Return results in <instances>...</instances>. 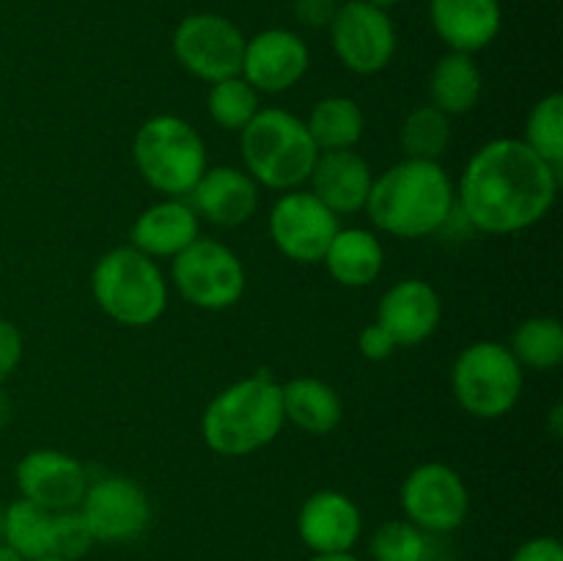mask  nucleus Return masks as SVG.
Here are the masks:
<instances>
[{
  "label": "nucleus",
  "mask_w": 563,
  "mask_h": 561,
  "mask_svg": "<svg viewBox=\"0 0 563 561\" xmlns=\"http://www.w3.org/2000/svg\"><path fill=\"white\" fill-rule=\"evenodd\" d=\"M561 168L550 165L520 138H495L476 148L456 185V207L473 231L517 234L553 209Z\"/></svg>",
  "instance_id": "nucleus-1"
},
{
  "label": "nucleus",
  "mask_w": 563,
  "mask_h": 561,
  "mask_svg": "<svg viewBox=\"0 0 563 561\" xmlns=\"http://www.w3.org/2000/svg\"><path fill=\"white\" fill-rule=\"evenodd\" d=\"M456 207L449 170L432 160H401L372 182L366 212L379 231L399 240H423L443 229Z\"/></svg>",
  "instance_id": "nucleus-2"
},
{
  "label": "nucleus",
  "mask_w": 563,
  "mask_h": 561,
  "mask_svg": "<svg viewBox=\"0 0 563 561\" xmlns=\"http://www.w3.org/2000/svg\"><path fill=\"white\" fill-rule=\"evenodd\" d=\"M284 424L280 383L262 369L209 402L201 416V438L214 454L247 457L273 443Z\"/></svg>",
  "instance_id": "nucleus-3"
},
{
  "label": "nucleus",
  "mask_w": 563,
  "mask_h": 561,
  "mask_svg": "<svg viewBox=\"0 0 563 561\" xmlns=\"http://www.w3.org/2000/svg\"><path fill=\"white\" fill-rule=\"evenodd\" d=\"M245 170L258 187L289 193L311 176L319 148L300 116L284 108H262L240 132Z\"/></svg>",
  "instance_id": "nucleus-4"
},
{
  "label": "nucleus",
  "mask_w": 563,
  "mask_h": 561,
  "mask_svg": "<svg viewBox=\"0 0 563 561\" xmlns=\"http://www.w3.org/2000/svg\"><path fill=\"white\" fill-rule=\"evenodd\" d=\"M91 295L113 322L124 328H148L168 308V278L157 258L132 245H121L93 264Z\"/></svg>",
  "instance_id": "nucleus-5"
},
{
  "label": "nucleus",
  "mask_w": 563,
  "mask_h": 561,
  "mask_svg": "<svg viewBox=\"0 0 563 561\" xmlns=\"http://www.w3.org/2000/svg\"><path fill=\"white\" fill-rule=\"evenodd\" d=\"M132 160L141 179L165 198H187L209 168L207 143L179 116H152L132 141Z\"/></svg>",
  "instance_id": "nucleus-6"
},
{
  "label": "nucleus",
  "mask_w": 563,
  "mask_h": 561,
  "mask_svg": "<svg viewBox=\"0 0 563 561\" xmlns=\"http://www.w3.org/2000/svg\"><path fill=\"white\" fill-rule=\"evenodd\" d=\"M526 374L509 344L473 341L451 366V388L462 410L473 418H504L522 396Z\"/></svg>",
  "instance_id": "nucleus-7"
},
{
  "label": "nucleus",
  "mask_w": 563,
  "mask_h": 561,
  "mask_svg": "<svg viewBox=\"0 0 563 561\" xmlns=\"http://www.w3.org/2000/svg\"><path fill=\"white\" fill-rule=\"evenodd\" d=\"M170 280L190 306L201 311L234 308L245 295V264L225 242L198 237L190 248L170 258Z\"/></svg>",
  "instance_id": "nucleus-8"
},
{
  "label": "nucleus",
  "mask_w": 563,
  "mask_h": 561,
  "mask_svg": "<svg viewBox=\"0 0 563 561\" xmlns=\"http://www.w3.org/2000/svg\"><path fill=\"white\" fill-rule=\"evenodd\" d=\"M399 504L405 520L421 531L451 534L467 520L471 512V493L460 473L445 462H423L412 468L401 482Z\"/></svg>",
  "instance_id": "nucleus-9"
},
{
  "label": "nucleus",
  "mask_w": 563,
  "mask_h": 561,
  "mask_svg": "<svg viewBox=\"0 0 563 561\" xmlns=\"http://www.w3.org/2000/svg\"><path fill=\"white\" fill-rule=\"evenodd\" d=\"M245 36L220 14H190L176 25L174 55L181 69L203 82H218L240 75Z\"/></svg>",
  "instance_id": "nucleus-10"
},
{
  "label": "nucleus",
  "mask_w": 563,
  "mask_h": 561,
  "mask_svg": "<svg viewBox=\"0 0 563 561\" xmlns=\"http://www.w3.org/2000/svg\"><path fill=\"white\" fill-rule=\"evenodd\" d=\"M267 229L273 245L286 258L297 264H319L341 223L339 215L330 212L311 190L297 187L273 204Z\"/></svg>",
  "instance_id": "nucleus-11"
},
{
  "label": "nucleus",
  "mask_w": 563,
  "mask_h": 561,
  "mask_svg": "<svg viewBox=\"0 0 563 561\" xmlns=\"http://www.w3.org/2000/svg\"><path fill=\"white\" fill-rule=\"evenodd\" d=\"M328 28L335 55L355 75H377L394 61L396 28L385 9L350 0L339 6Z\"/></svg>",
  "instance_id": "nucleus-12"
},
{
  "label": "nucleus",
  "mask_w": 563,
  "mask_h": 561,
  "mask_svg": "<svg viewBox=\"0 0 563 561\" xmlns=\"http://www.w3.org/2000/svg\"><path fill=\"white\" fill-rule=\"evenodd\" d=\"M77 509L86 517L93 539L102 544L135 542L152 522V501L146 490L126 476H104L88 482L82 504Z\"/></svg>",
  "instance_id": "nucleus-13"
},
{
  "label": "nucleus",
  "mask_w": 563,
  "mask_h": 561,
  "mask_svg": "<svg viewBox=\"0 0 563 561\" xmlns=\"http://www.w3.org/2000/svg\"><path fill=\"white\" fill-rule=\"evenodd\" d=\"M20 498L47 512L77 509L88 490V471L77 457L58 449H33L16 462Z\"/></svg>",
  "instance_id": "nucleus-14"
},
{
  "label": "nucleus",
  "mask_w": 563,
  "mask_h": 561,
  "mask_svg": "<svg viewBox=\"0 0 563 561\" xmlns=\"http://www.w3.org/2000/svg\"><path fill=\"white\" fill-rule=\"evenodd\" d=\"M311 53L308 44L286 28H269L245 38L240 75L258 94H284L306 77Z\"/></svg>",
  "instance_id": "nucleus-15"
},
{
  "label": "nucleus",
  "mask_w": 563,
  "mask_h": 561,
  "mask_svg": "<svg viewBox=\"0 0 563 561\" xmlns=\"http://www.w3.org/2000/svg\"><path fill=\"white\" fill-rule=\"evenodd\" d=\"M443 319V302L438 289L423 278L396 280L377 306V319L399 346H418L434 336Z\"/></svg>",
  "instance_id": "nucleus-16"
},
{
  "label": "nucleus",
  "mask_w": 563,
  "mask_h": 561,
  "mask_svg": "<svg viewBox=\"0 0 563 561\" xmlns=\"http://www.w3.org/2000/svg\"><path fill=\"white\" fill-rule=\"evenodd\" d=\"M297 534L311 553L355 550L363 534V515L355 501L339 490L308 495L297 515Z\"/></svg>",
  "instance_id": "nucleus-17"
},
{
  "label": "nucleus",
  "mask_w": 563,
  "mask_h": 561,
  "mask_svg": "<svg viewBox=\"0 0 563 561\" xmlns=\"http://www.w3.org/2000/svg\"><path fill=\"white\" fill-rule=\"evenodd\" d=\"M190 207L201 220L223 229L247 223L258 209V185L245 168L214 165L203 170L201 179L187 196Z\"/></svg>",
  "instance_id": "nucleus-18"
},
{
  "label": "nucleus",
  "mask_w": 563,
  "mask_h": 561,
  "mask_svg": "<svg viewBox=\"0 0 563 561\" xmlns=\"http://www.w3.org/2000/svg\"><path fill=\"white\" fill-rule=\"evenodd\" d=\"M308 182H311L313 196L341 218V215H355L366 209L374 174L361 152L341 148V152H319Z\"/></svg>",
  "instance_id": "nucleus-19"
},
{
  "label": "nucleus",
  "mask_w": 563,
  "mask_h": 561,
  "mask_svg": "<svg viewBox=\"0 0 563 561\" xmlns=\"http://www.w3.org/2000/svg\"><path fill=\"white\" fill-rule=\"evenodd\" d=\"M201 237V218L187 198H165L135 218L130 245L152 258H174Z\"/></svg>",
  "instance_id": "nucleus-20"
},
{
  "label": "nucleus",
  "mask_w": 563,
  "mask_h": 561,
  "mask_svg": "<svg viewBox=\"0 0 563 561\" xmlns=\"http://www.w3.org/2000/svg\"><path fill=\"white\" fill-rule=\"evenodd\" d=\"M429 16L445 47L467 55L493 44L504 22L498 0H432Z\"/></svg>",
  "instance_id": "nucleus-21"
},
{
  "label": "nucleus",
  "mask_w": 563,
  "mask_h": 561,
  "mask_svg": "<svg viewBox=\"0 0 563 561\" xmlns=\"http://www.w3.org/2000/svg\"><path fill=\"white\" fill-rule=\"evenodd\" d=\"M322 262L335 284L346 289H361L383 275L385 248L374 231L350 226V229L335 231Z\"/></svg>",
  "instance_id": "nucleus-22"
},
{
  "label": "nucleus",
  "mask_w": 563,
  "mask_h": 561,
  "mask_svg": "<svg viewBox=\"0 0 563 561\" xmlns=\"http://www.w3.org/2000/svg\"><path fill=\"white\" fill-rule=\"evenodd\" d=\"M284 418L306 435H330L344 418V405L333 385L319 377H295L280 385Z\"/></svg>",
  "instance_id": "nucleus-23"
},
{
  "label": "nucleus",
  "mask_w": 563,
  "mask_h": 561,
  "mask_svg": "<svg viewBox=\"0 0 563 561\" xmlns=\"http://www.w3.org/2000/svg\"><path fill=\"white\" fill-rule=\"evenodd\" d=\"M482 69L473 55L449 50L429 75V105L443 110L445 116H465L482 99Z\"/></svg>",
  "instance_id": "nucleus-24"
},
{
  "label": "nucleus",
  "mask_w": 563,
  "mask_h": 561,
  "mask_svg": "<svg viewBox=\"0 0 563 561\" xmlns=\"http://www.w3.org/2000/svg\"><path fill=\"white\" fill-rule=\"evenodd\" d=\"M306 127L319 152H341L361 143L366 116L352 97H324L311 108Z\"/></svg>",
  "instance_id": "nucleus-25"
},
{
  "label": "nucleus",
  "mask_w": 563,
  "mask_h": 561,
  "mask_svg": "<svg viewBox=\"0 0 563 561\" xmlns=\"http://www.w3.org/2000/svg\"><path fill=\"white\" fill-rule=\"evenodd\" d=\"M49 537H53V512L31 504L25 498L11 501L3 509V539L22 559L36 561L49 556Z\"/></svg>",
  "instance_id": "nucleus-26"
},
{
  "label": "nucleus",
  "mask_w": 563,
  "mask_h": 561,
  "mask_svg": "<svg viewBox=\"0 0 563 561\" xmlns=\"http://www.w3.org/2000/svg\"><path fill=\"white\" fill-rule=\"evenodd\" d=\"M522 369L553 372L563 361V324L555 317H531L515 330L509 344Z\"/></svg>",
  "instance_id": "nucleus-27"
},
{
  "label": "nucleus",
  "mask_w": 563,
  "mask_h": 561,
  "mask_svg": "<svg viewBox=\"0 0 563 561\" xmlns=\"http://www.w3.org/2000/svg\"><path fill=\"white\" fill-rule=\"evenodd\" d=\"M451 116L438 110L434 105H421V108L410 110L401 121L399 143L407 160H432L440 163L451 146Z\"/></svg>",
  "instance_id": "nucleus-28"
},
{
  "label": "nucleus",
  "mask_w": 563,
  "mask_h": 561,
  "mask_svg": "<svg viewBox=\"0 0 563 561\" xmlns=\"http://www.w3.org/2000/svg\"><path fill=\"white\" fill-rule=\"evenodd\" d=\"M207 110L214 124L225 132H242L247 121L262 110V94L242 75L212 82L207 97Z\"/></svg>",
  "instance_id": "nucleus-29"
},
{
  "label": "nucleus",
  "mask_w": 563,
  "mask_h": 561,
  "mask_svg": "<svg viewBox=\"0 0 563 561\" xmlns=\"http://www.w3.org/2000/svg\"><path fill=\"white\" fill-rule=\"evenodd\" d=\"M531 152L548 160L550 165H563V94H548L531 108L526 119V135L520 138Z\"/></svg>",
  "instance_id": "nucleus-30"
},
{
  "label": "nucleus",
  "mask_w": 563,
  "mask_h": 561,
  "mask_svg": "<svg viewBox=\"0 0 563 561\" xmlns=\"http://www.w3.org/2000/svg\"><path fill=\"white\" fill-rule=\"evenodd\" d=\"M368 553L374 561H429L432 534L421 531L410 520H388L368 539Z\"/></svg>",
  "instance_id": "nucleus-31"
},
{
  "label": "nucleus",
  "mask_w": 563,
  "mask_h": 561,
  "mask_svg": "<svg viewBox=\"0 0 563 561\" xmlns=\"http://www.w3.org/2000/svg\"><path fill=\"white\" fill-rule=\"evenodd\" d=\"M97 544L91 528L80 509L53 512V537H49V556H58L66 561H80L82 556L91 553Z\"/></svg>",
  "instance_id": "nucleus-32"
},
{
  "label": "nucleus",
  "mask_w": 563,
  "mask_h": 561,
  "mask_svg": "<svg viewBox=\"0 0 563 561\" xmlns=\"http://www.w3.org/2000/svg\"><path fill=\"white\" fill-rule=\"evenodd\" d=\"M22 350L25 346H22V333L16 330V324L0 317V383L16 372L22 361Z\"/></svg>",
  "instance_id": "nucleus-33"
},
{
  "label": "nucleus",
  "mask_w": 563,
  "mask_h": 561,
  "mask_svg": "<svg viewBox=\"0 0 563 561\" xmlns=\"http://www.w3.org/2000/svg\"><path fill=\"white\" fill-rule=\"evenodd\" d=\"M357 350H361V355L368 358V361H385V358H390L399 350V344H396L394 336H390L383 324L372 322L361 330V336H357Z\"/></svg>",
  "instance_id": "nucleus-34"
},
{
  "label": "nucleus",
  "mask_w": 563,
  "mask_h": 561,
  "mask_svg": "<svg viewBox=\"0 0 563 561\" xmlns=\"http://www.w3.org/2000/svg\"><path fill=\"white\" fill-rule=\"evenodd\" d=\"M509 561H563V544L555 537H531L511 553Z\"/></svg>",
  "instance_id": "nucleus-35"
},
{
  "label": "nucleus",
  "mask_w": 563,
  "mask_h": 561,
  "mask_svg": "<svg viewBox=\"0 0 563 561\" xmlns=\"http://www.w3.org/2000/svg\"><path fill=\"white\" fill-rule=\"evenodd\" d=\"M335 11H339L335 0H295V16L306 28H328Z\"/></svg>",
  "instance_id": "nucleus-36"
},
{
  "label": "nucleus",
  "mask_w": 563,
  "mask_h": 561,
  "mask_svg": "<svg viewBox=\"0 0 563 561\" xmlns=\"http://www.w3.org/2000/svg\"><path fill=\"white\" fill-rule=\"evenodd\" d=\"M308 561H361L352 550H341V553H313Z\"/></svg>",
  "instance_id": "nucleus-37"
},
{
  "label": "nucleus",
  "mask_w": 563,
  "mask_h": 561,
  "mask_svg": "<svg viewBox=\"0 0 563 561\" xmlns=\"http://www.w3.org/2000/svg\"><path fill=\"white\" fill-rule=\"evenodd\" d=\"M561 418H563V407L555 405L553 410H550V435H553V438H561V435H563Z\"/></svg>",
  "instance_id": "nucleus-38"
},
{
  "label": "nucleus",
  "mask_w": 563,
  "mask_h": 561,
  "mask_svg": "<svg viewBox=\"0 0 563 561\" xmlns=\"http://www.w3.org/2000/svg\"><path fill=\"white\" fill-rule=\"evenodd\" d=\"M0 561H27V559H22L14 548H9L5 542H0Z\"/></svg>",
  "instance_id": "nucleus-39"
},
{
  "label": "nucleus",
  "mask_w": 563,
  "mask_h": 561,
  "mask_svg": "<svg viewBox=\"0 0 563 561\" xmlns=\"http://www.w3.org/2000/svg\"><path fill=\"white\" fill-rule=\"evenodd\" d=\"M366 3L377 6V9H390V6H396V3H399V0H366Z\"/></svg>",
  "instance_id": "nucleus-40"
},
{
  "label": "nucleus",
  "mask_w": 563,
  "mask_h": 561,
  "mask_svg": "<svg viewBox=\"0 0 563 561\" xmlns=\"http://www.w3.org/2000/svg\"><path fill=\"white\" fill-rule=\"evenodd\" d=\"M3 509H5V506L0 504V539H3Z\"/></svg>",
  "instance_id": "nucleus-41"
},
{
  "label": "nucleus",
  "mask_w": 563,
  "mask_h": 561,
  "mask_svg": "<svg viewBox=\"0 0 563 561\" xmlns=\"http://www.w3.org/2000/svg\"><path fill=\"white\" fill-rule=\"evenodd\" d=\"M36 561H66V559H58V556H44V559H36Z\"/></svg>",
  "instance_id": "nucleus-42"
}]
</instances>
